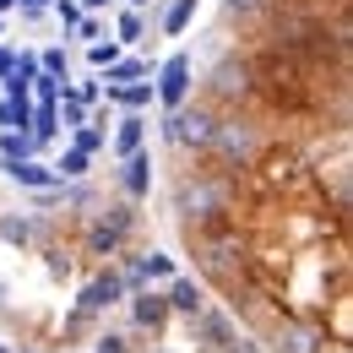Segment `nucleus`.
I'll list each match as a JSON object with an SVG mask.
<instances>
[{
  "mask_svg": "<svg viewBox=\"0 0 353 353\" xmlns=\"http://www.w3.org/2000/svg\"><path fill=\"white\" fill-rule=\"evenodd\" d=\"M212 131H218V114L201 109V103H196V109L179 103L174 114H169V125H163V136H169L174 147H185V152H207V147H212Z\"/></svg>",
  "mask_w": 353,
  "mask_h": 353,
  "instance_id": "1",
  "label": "nucleus"
},
{
  "mask_svg": "<svg viewBox=\"0 0 353 353\" xmlns=\"http://www.w3.org/2000/svg\"><path fill=\"white\" fill-rule=\"evenodd\" d=\"M174 212L179 218H212V212H223V190L212 185V179H179L174 185Z\"/></svg>",
  "mask_w": 353,
  "mask_h": 353,
  "instance_id": "2",
  "label": "nucleus"
},
{
  "mask_svg": "<svg viewBox=\"0 0 353 353\" xmlns=\"http://www.w3.org/2000/svg\"><path fill=\"white\" fill-rule=\"evenodd\" d=\"M212 152H218L223 163H245V158H256V125H250V120H218Z\"/></svg>",
  "mask_w": 353,
  "mask_h": 353,
  "instance_id": "3",
  "label": "nucleus"
},
{
  "mask_svg": "<svg viewBox=\"0 0 353 353\" xmlns=\"http://www.w3.org/2000/svg\"><path fill=\"white\" fill-rule=\"evenodd\" d=\"M185 92H190V54H169V60H163V71H158V103L179 109V103H185Z\"/></svg>",
  "mask_w": 353,
  "mask_h": 353,
  "instance_id": "4",
  "label": "nucleus"
},
{
  "mask_svg": "<svg viewBox=\"0 0 353 353\" xmlns=\"http://www.w3.org/2000/svg\"><path fill=\"white\" fill-rule=\"evenodd\" d=\"M125 228H131V207H109L103 218L92 223V234H88V245H92V256H109L120 239H125Z\"/></svg>",
  "mask_w": 353,
  "mask_h": 353,
  "instance_id": "5",
  "label": "nucleus"
},
{
  "mask_svg": "<svg viewBox=\"0 0 353 353\" xmlns=\"http://www.w3.org/2000/svg\"><path fill=\"white\" fill-rule=\"evenodd\" d=\"M0 174H11L22 190H44V185H54V169H49V163H39L33 152H28V158H17V163H6Z\"/></svg>",
  "mask_w": 353,
  "mask_h": 353,
  "instance_id": "6",
  "label": "nucleus"
},
{
  "mask_svg": "<svg viewBox=\"0 0 353 353\" xmlns=\"http://www.w3.org/2000/svg\"><path fill=\"white\" fill-rule=\"evenodd\" d=\"M120 294H125V277H114V272L92 277V283H88V294H82V315H88V310H103V305H114Z\"/></svg>",
  "mask_w": 353,
  "mask_h": 353,
  "instance_id": "7",
  "label": "nucleus"
},
{
  "mask_svg": "<svg viewBox=\"0 0 353 353\" xmlns=\"http://www.w3.org/2000/svg\"><path fill=\"white\" fill-rule=\"evenodd\" d=\"M125 190H131L136 201L152 190V158H147V152H131V158H125Z\"/></svg>",
  "mask_w": 353,
  "mask_h": 353,
  "instance_id": "8",
  "label": "nucleus"
},
{
  "mask_svg": "<svg viewBox=\"0 0 353 353\" xmlns=\"http://www.w3.org/2000/svg\"><path fill=\"white\" fill-rule=\"evenodd\" d=\"M315 343H321V337H315L310 326H283V332H277V353H315Z\"/></svg>",
  "mask_w": 353,
  "mask_h": 353,
  "instance_id": "9",
  "label": "nucleus"
},
{
  "mask_svg": "<svg viewBox=\"0 0 353 353\" xmlns=\"http://www.w3.org/2000/svg\"><path fill=\"white\" fill-rule=\"evenodd\" d=\"M169 305L185 310V315H196V310H201V288H196L190 277H174V288H169Z\"/></svg>",
  "mask_w": 353,
  "mask_h": 353,
  "instance_id": "10",
  "label": "nucleus"
},
{
  "mask_svg": "<svg viewBox=\"0 0 353 353\" xmlns=\"http://www.w3.org/2000/svg\"><path fill=\"white\" fill-rule=\"evenodd\" d=\"M28 152H33V136H28V131H6V136H0V169L17 163V158H28Z\"/></svg>",
  "mask_w": 353,
  "mask_h": 353,
  "instance_id": "11",
  "label": "nucleus"
},
{
  "mask_svg": "<svg viewBox=\"0 0 353 353\" xmlns=\"http://www.w3.org/2000/svg\"><path fill=\"white\" fill-rule=\"evenodd\" d=\"M147 71H152L147 60H114V65H109V88H125V82H141Z\"/></svg>",
  "mask_w": 353,
  "mask_h": 353,
  "instance_id": "12",
  "label": "nucleus"
},
{
  "mask_svg": "<svg viewBox=\"0 0 353 353\" xmlns=\"http://www.w3.org/2000/svg\"><path fill=\"white\" fill-rule=\"evenodd\" d=\"M114 103H125V109H141V103H152V82H125V88H109Z\"/></svg>",
  "mask_w": 353,
  "mask_h": 353,
  "instance_id": "13",
  "label": "nucleus"
},
{
  "mask_svg": "<svg viewBox=\"0 0 353 353\" xmlns=\"http://www.w3.org/2000/svg\"><path fill=\"white\" fill-rule=\"evenodd\" d=\"M131 310H136V321H141V326H158V321L169 315V299H158V294H141Z\"/></svg>",
  "mask_w": 353,
  "mask_h": 353,
  "instance_id": "14",
  "label": "nucleus"
},
{
  "mask_svg": "<svg viewBox=\"0 0 353 353\" xmlns=\"http://www.w3.org/2000/svg\"><path fill=\"white\" fill-rule=\"evenodd\" d=\"M114 152L120 158H131V152H141V120H120V136H114Z\"/></svg>",
  "mask_w": 353,
  "mask_h": 353,
  "instance_id": "15",
  "label": "nucleus"
},
{
  "mask_svg": "<svg viewBox=\"0 0 353 353\" xmlns=\"http://www.w3.org/2000/svg\"><path fill=\"white\" fill-rule=\"evenodd\" d=\"M82 174H88V152H82V147L60 152V163H54V179H82Z\"/></svg>",
  "mask_w": 353,
  "mask_h": 353,
  "instance_id": "16",
  "label": "nucleus"
},
{
  "mask_svg": "<svg viewBox=\"0 0 353 353\" xmlns=\"http://www.w3.org/2000/svg\"><path fill=\"white\" fill-rule=\"evenodd\" d=\"M190 17H196V0H174V6H169V17H163V33H185V28H190Z\"/></svg>",
  "mask_w": 353,
  "mask_h": 353,
  "instance_id": "17",
  "label": "nucleus"
},
{
  "mask_svg": "<svg viewBox=\"0 0 353 353\" xmlns=\"http://www.w3.org/2000/svg\"><path fill=\"white\" fill-rule=\"evenodd\" d=\"M218 92H245V65H218Z\"/></svg>",
  "mask_w": 353,
  "mask_h": 353,
  "instance_id": "18",
  "label": "nucleus"
},
{
  "mask_svg": "<svg viewBox=\"0 0 353 353\" xmlns=\"http://www.w3.org/2000/svg\"><path fill=\"white\" fill-rule=\"evenodd\" d=\"M0 239H11V245H28V239H33V223H28V218H6V223H0Z\"/></svg>",
  "mask_w": 353,
  "mask_h": 353,
  "instance_id": "19",
  "label": "nucleus"
},
{
  "mask_svg": "<svg viewBox=\"0 0 353 353\" xmlns=\"http://www.w3.org/2000/svg\"><path fill=\"white\" fill-rule=\"evenodd\" d=\"M114 28H120V44H136L147 22H141V11H120V22H114Z\"/></svg>",
  "mask_w": 353,
  "mask_h": 353,
  "instance_id": "20",
  "label": "nucleus"
},
{
  "mask_svg": "<svg viewBox=\"0 0 353 353\" xmlns=\"http://www.w3.org/2000/svg\"><path fill=\"white\" fill-rule=\"evenodd\" d=\"M88 60H92V65H114V60H120V44H92Z\"/></svg>",
  "mask_w": 353,
  "mask_h": 353,
  "instance_id": "21",
  "label": "nucleus"
},
{
  "mask_svg": "<svg viewBox=\"0 0 353 353\" xmlns=\"http://www.w3.org/2000/svg\"><path fill=\"white\" fill-rule=\"evenodd\" d=\"M39 71H49V77H65V49H49L44 60H39Z\"/></svg>",
  "mask_w": 353,
  "mask_h": 353,
  "instance_id": "22",
  "label": "nucleus"
},
{
  "mask_svg": "<svg viewBox=\"0 0 353 353\" xmlns=\"http://www.w3.org/2000/svg\"><path fill=\"white\" fill-rule=\"evenodd\" d=\"M98 141H103L98 131H88V125H77V141H71V147H82V152L92 158V152H98Z\"/></svg>",
  "mask_w": 353,
  "mask_h": 353,
  "instance_id": "23",
  "label": "nucleus"
},
{
  "mask_svg": "<svg viewBox=\"0 0 353 353\" xmlns=\"http://www.w3.org/2000/svg\"><path fill=\"white\" fill-rule=\"evenodd\" d=\"M98 33H103L98 17H77V39H98Z\"/></svg>",
  "mask_w": 353,
  "mask_h": 353,
  "instance_id": "24",
  "label": "nucleus"
},
{
  "mask_svg": "<svg viewBox=\"0 0 353 353\" xmlns=\"http://www.w3.org/2000/svg\"><path fill=\"white\" fill-rule=\"evenodd\" d=\"M54 11H60V22H65V28H77V17H82V6H77V0H60Z\"/></svg>",
  "mask_w": 353,
  "mask_h": 353,
  "instance_id": "25",
  "label": "nucleus"
},
{
  "mask_svg": "<svg viewBox=\"0 0 353 353\" xmlns=\"http://www.w3.org/2000/svg\"><path fill=\"white\" fill-rule=\"evenodd\" d=\"M266 0H228V11H234V17H250V11H261Z\"/></svg>",
  "mask_w": 353,
  "mask_h": 353,
  "instance_id": "26",
  "label": "nucleus"
},
{
  "mask_svg": "<svg viewBox=\"0 0 353 353\" xmlns=\"http://www.w3.org/2000/svg\"><path fill=\"white\" fill-rule=\"evenodd\" d=\"M98 353H125V343L120 337H98Z\"/></svg>",
  "mask_w": 353,
  "mask_h": 353,
  "instance_id": "27",
  "label": "nucleus"
},
{
  "mask_svg": "<svg viewBox=\"0 0 353 353\" xmlns=\"http://www.w3.org/2000/svg\"><path fill=\"white\" fill-rule=\"evenodd\" d=\"M11 65H17V54H11V49H0V82L11 77Z\"/></svg>",
  "mask_w": 353,
  "mask_h": 353,
  "instance_id": "28",
  "label": "nucleus"
},
{
  "mask_svg": "<svg viewBox=\"0 0 353 353\" xmlns=\"http://www.w3.org/2000/svg\"><path fill=\"white\" fill-rule=\"evenodd\" d=\"M44 6H54V0H22V17H39Z\"/></svg>",
  "mask_w": 353,
  "mask_h": 353,
  "instance_id": "29",
  "label": "nucleus"
},
{
  "mask_svg": "<svg viewBox=\"0 0 353 353\" xmlns=\"http://www.w3.org/2000/svg\"><path fill=\"white\" fill-rule=\"evenodd\" d=\"M82 6H88V11H103V6H109V0H82Z\"/></svg>",
  "mask_w": 353,
  "mask_h": 353,
  "instance_id": "30",
  "label": "nucleus"
},
{
  "mask_svg": "<svg viewBox=\"0 0 353 353\" xmlns=\"http://www.w3.org/2000/svg\"><path fill=\"white\" fill-rule=\"evenodd\" d=\"M11 6H17V0H0V11H11Z\"/></svg>",
  "mask_w": 353,
  "mask_h": 353,
  "instance_id": "31",
  "label": "nucleus"
},
{
  "mask_svg": "<svg viewBox=\"0 0 353 353\" xmlns=\"http://www.w3.org/2000/svg\"><path fill=\"white\" fill-rule=\"evenodd\" d=\"M131 6H147V0H131Z\"/></svg>",
  "mask_w": 353,
  "mask_h": 353,
  "instance_id": "32",
  "label": "nucleus"
}]
</instances>
